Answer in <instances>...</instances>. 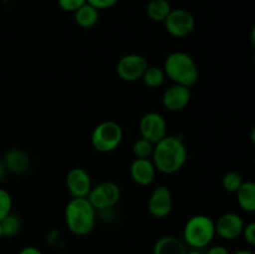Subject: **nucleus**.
Here are the masks:
<instances>
[{"instance_id":"obj_1","label":"nucleus","mask_w":255,"mask_h":254,"mask_svg":"<svg viewBox=\"0 0 255 254\" xmlns=\"http://www.w3.org/2000/svg\"><path fill=\"white\" fill-rule=\"evenodd\" d=\"M153 164L157 171L166 174L178 172L187 161V148L176 136H166L157 142L153 149Z\"/></svg>"},{"instance_id":"obj_2","label":"nucleus","mask_w":255,"mask_h":254,"mask_svg":"<svg viewBox=\"0 0 255 254\" xmlns=\"http://www.w3.org/2000/svg\"><path fill=\"white\" fill-rule=\"evenodd\" d=\"M65 221L71 233L86 236L96 223V209L87 198H72L65 209Z\"/></svg>"},{"instance_id":"obj_3","label":"nucleus","mask_w":255,"mask_h":254,"mask_svg":"<svg viewBox=\"0 0 255 254\" xmlns=\"http://www.w3.org/2000/svg\"><path fill=\"white\" fill-rule=\"evenodd\" d=\"M164 72L177 85L191 87L199 76L198 67L191 55L182 51L172 52L164 61Z\"/></svg>"},{"instance_id":"obj_4","label":"nucleus","mask_w":255,"mask_h":254,"mask_svg":"<svg viewBox=\"0 0 255 254\" xmlns=\"http://www.w3.org/2000/svg\"><path fill=\"white\" fill-rule=\"evenodd\" d=\"M184 242L194 249H203L212 243L216 237V223L204 214H197L184 226Z\"/></svg>"},{"instance_id":"obj_5","label":"nucleus","mask_w":255,"mask_h":254,"mask_svg":"<svg viewBox=\"0 0 255 254\" xmlns=\"http://www.w3.org/2000/svg\"><path fill=\"white\" fill-rule=\"evenodd\" d=\"M124 137L121 126L114 121L101 122L95 127L91 136L92 146L100 152H111L120 146Z\"/></svg>"},{"instance_id":"obj_6","label":"nucleus","mask_w":255,"mask_h":254,"mask_svg":"<svg viewBox=\"0 0 255 254\" xmlns=\"http://www.w3.org/2000/svg\"><path fill=\"white\" fill-rule=\"evenodd\" d=\"M86 198L96 211L104 212L117 204L121 198V191L114 182H102L91 189Z\"/></svg>"},{"instance_id":"obj_7","label":"nucleus","mask_w":255,"mask_h":254,"mask_svg":"<svg viewBox=\"0 0 255 254\" xmlns=\"http://www.w3.org/2000/svg\"><path fill=\"white\" fill-rule=\"evenodd\" d=\"M166 30L174 37H186L191 34L196 26L194 16L184 9H172L167 19L164 20Z\"/></svg>"},{"instance_id":"obj_8","label":"nucleus","mask_w":255,"mask_h":254,"mask_svg":"<svg viewBox=\"0 0 255 254\" xmlns=\"http://www.w3.org/2000/svg\"><path fill=\"white\" fill-rule=\"evenodd\" d=\"M147 67L148 62L142 55L128 54L122 56L117 62V74L125 81L133 82L142 79Z\"/></svg>"},{"instance_id":"obj_9","label":"nucleus","mask_w":255,"mask_h":254,"mask_svg":"<svg viewBox=\"0 0 255 254\" xmlns=\"http://www.w3.org/2000/svg\"><path fill=\"white\" fill-rule=\"evenodd\" d=\"M139 132L143 138L156 144L167 136L166 120L156 112H148L139 121Z\"/></svg>"},{"instance_id":"obj_10","label":"nucleus","mask_w":255,"mask_h":254,"mask_svg":"<svg viewBox=\"0 0 255 254\" xmlns=\"http://www.w3.org/2000/svg\"><path fill=\"white\" fill-rule=\"evenodd\" d=\"M66 187L74 198H86L92 189L91 177L84 168H72L66 176Z\"/></svg>"},{"instance_id":"obj_11","label":"nucleus","mask_w":255,"mask_h":254,"mask_svg":"<svg viewBox=\"0 0 255 254\" xmlns=\"http://www.w3.org/2000/svg\"><path fill=\"white\" fill-rule=\"evenodd\" d=\"M173 201H172L171 191L166 186H159L152 192L148 199V211L154 218H166L172 211Z\"/></svg>"},{"instance_id":"obj_12","label":"nucleus","mask_w":255,"mask_h":254,"mask_svg":"<svg viewBox=\"0 0 255 254\" xmlns=\"http://www.w3.org/2000/svg\"><path fill=\"white\" fill-rule=\"evenodd\" d=\"M244 222L237 213H226L216 223V234L226 241H234L243 234Z\"/></svg>"},{"instance_id":"obj_13","label":"nucleus","mask_w":255,"mask_h":254,"mask_svg":"<svg viewBox=\"0 0 255 254\" xmlns=\"http://www.w3.org/2000/svg\"><path fill=\"white\" fill-rule=\"evenodd\" d=\"M191 90L189 87L182 86V85H173L164 91L162 97V104L169 111H181L191 101Z\"/></svg>"},{"instance_id":"obj_14","label":"nucleus","mask_w":255,"mask_h":254,"mask_svg":"<svg viewBox=\"0 0 255 254\" xmlns=\"http://www.w3.org/2000/svg\"><path fill=\"white\" fill-rule=\"evenodd\" d=\"M129 173H131L132 179L137 184L148 186V184H151L154 181V177H156V167H154L153 162L149 161L148 158H136L132 162Z\"/></svg>"},{"instance_id":"obj_15","label":"nucleus","mask_w":255,"mask_h":254,"mask_svg":"<svg viewBox=\"0 0 255 254\" xmlns=\"http://www.w3.org/2000/svg\"><path fill=\"white\" fill-rule=\"evenodd\" d=\"M4 163L5 167H6L9 171L17 174L25 173V172L30 168V166H31V161H30L29 154L17 148L10 149V151L5 154Z\"/></svg>"},{"instance_id":"obj_16","label":"nucleus","mask_w":255,"mask_h":254,"mask_svg":"<svg viewBox=\"0 0 255 254\" xmlns=\"http://www.w3.org/2000/svg\"><path fill=\"white\" fill-rule=\"evenodd\" d=\"M153 254H186V244L173 236H164L154 243Z\"/></svg>"},{"instance_id":"obj_17","label":"nucleus","mask_w":255,"mask_h":254,"mask_svg":"<svg viewBox=\"0 0 255 254\" xmlns=\"http://www.w3.org/2000/svg\"><path fill=\"white\" fill-rule=\"evenodd\" d=\"M237 193V201L246 212H255V182H243Z\"/></svg>"},{"instance_id":"obj_18","label":"nucleus","mask_w":255,"mask_h":254,"mask_svg":"<svg viewBox=\"0 0 255 254\" xmlns=\"http://www.w3.org/2000/svg\"><path fill=\"white\" fill-rule=\"evenodd\" d=\"M100 10L94 7L90 4H84L80 9H77L75 14V21L80 27L84 29H90V27L95 26L100 19Z\"/></svg>"},{"instance_id":"obj_19","label":"nucleus","mask_w":255,"mask_h":254,"mask_svg":"<svg viewBox=\"0 0 255 254\" xmlns=\"http://www.w3.org/2000/svg\"><path fill=\"white\" fill-rule=\"evenodd\" d=\"M171 11L172 7L168 0H151L147 4V15L153 21L164 22Z\"/></svg>"},{"instance_id":"obj_20","label":"nucleus","mask_w":255,"mask_h":254,"mask_svg":"<svg viewBox=\"0 0 255 254\" xmlns=\"http://www.w3.org/2000/svg\"><path fill=\"white\" fill-rule=\"evenodd\" d=\"M164 79H166V72L158 66H148L142 76L144 85L149 89H157L163 85Z\"/></svg>"},{"instance_id":"obj_21","label":"nucleus","mask_w":255,"mask_h":254,"mask_svg":"<svg viewBox=\"0 0 255 254\" xmlns=\"http://www.w3.org/2000/svg\"><path fill=\"white\" fill-rule=\"evenodd\" d=\"M0 226H1L2 236L5 237H14L21 229V221L15 214H7L2 221H0Z\"/></svg>"},{"instance_id":"obj_22","label":"nucleus","mask_w":255,"mask_h":254,"mask_svg":"<svg viewBox=\"0 0 255 254\" xmlns=\"http://www.w3.org/2000/svg\"><path fill=\"white\" fill-rule=\"evenodd\" d=\"M153 149H154V143L149 142L148 139L141 138L137 139L136 142L133 143V147H132V152H133L134 157L136 158H143L147 159L149 157H152L153 154Z\"/></svg>"},{"instance_id":"obj_23","label":"nucleus","mask_w":255,"mask_h":254,"mask_svg":"<svg viewBox=\"0 0 255 254\" xmlns=\"http://www.w3.org/2000/svg\"><path fill=\"white\" fill-rule=\"evenodd\" d=\"M243 181H242V176L237 172H228L227 174H224L223 179H222V184H223V188L228 192H237L239 189V187L242 186Z\"/></svg>"},{"instance_id":"obj_24","label":"nucleus","mask_w":255,"mask_h":254,"mask_svg":"<svg viewBox=\"0 0 255 254\" xmlns=\"http://www.w3.org/2000/svg\"><path fill=\"white\" fill-rule=\"evenodd\" d=\"M11 206L12 202L10 194L4 189H0V221L11 213Z\"/></svg>"},{"instance_id":"obj_25","label":"nucleus","mask_w":255,"mask_h":254,"mask_svg":"<svg viewBox=\"0 0 255 254\" xmlns=\"http://www.w3.org/2000/svg\"><path fill=\"white\" fill-rule=\"evenodd\" d=\"M57 4L65 11L75 12L82 5L86 4V0H57Z\"/></svg>"},{"instance_id":"obj_26","label":"nucleus","mask_w":255,"mask_h":254,"mask_svg":"<svg viewBox=\"0 0 255 254\" xmlns=\"http://www.w3.org/2000/svg\"><path fill=\"white\" fill-rule=\"evenodd\" d=\"M86 2L96 7L97 10H105L115 6L119 2V0H86Z\"/></svg>"},{"instance_id":"obj_27","label":"nucleus","mask_w":255,"mask_h":254,"mask_svg":"<svg viewBox=\"0 0 255 254\" xmlns=\"http://www.w3.org/2000/svg\"><path fill=\"white\" fill-rule=\"evenodd\" d=\"M243 236L247 243L255 247V222H252L248 226H244Z\"/></svg>"},{"instance_id":"obj_28","label":"nucleus","mask_w":255,"mask_h":254,"mask_svg":"<svg viewBox=\"0 0 255 254\" xmlns=\"http://www.w3.org/2000/svg\"><path fill=\"white\" fill-rule=\"evenodd\" d=\"M204 254H231V253H229V251L224 246H214V247H211V248L207 251V253Z\"/></svg>"},{"instance_id":"obj_29","label":"nucleus","mask_w":255,"mask_h":254,"mask_svg":"<svg viewBox=\"0 0 255 254\" xmlns=\"http://www.w3.org/2000/svg\"><path fill=\"white\" fill-rule=\"evenodd\" d=\"M19 254H44V253H42L40 249H37L36 247L29 246V247H24V248L20 251Z\"/></svg>"},{"instance_id":"obj_30","label":"nucleus","mask_w":255,"mask_h":254,"mask_svg":"<svg viewBox=\"0 0 255 254\" xmlns=\"http://www.w3.org/2000/svg\"><path fill=\"white\" fill-rule=\"evenodd\" d=\"M5 171H6V167H5L4 162H0V181L4 178L5 176Z\"/></svg>"},{"instance_id":"obj_31","label":"nucleus","mask_w":255,"mask_h":254,"mask_svg":"<svg viewBox=\"0 0 255 254\" xmlns=\"http://www.w3.org/2000/svg\"><path fill=\"white\" fill-rule=\"evenodd\" d=\"M186 254H204L203 252H202V249H191V251H187Z\"/></svg>"},{"instance_id":"obj_32","label":"nucleus","mask_w":255,"mask_h":254,"mask_svg":"<svg viewBox=\"0 0 255 254\" xmlns=\"http://www.w3.org/2000/svg\"><path fill=\"white\" fill-rule=\"evenodd\" d=\"M251 41H252V44H253V46L255 47V25L251 31Z\"/></svg>"},{"instance_id":"obj_33","label":"nucleus","mask_w":255,"mask_h":254,"mask_svg":"<svg viewBox=\"0 0 255 254\" xmlns=\"http://www.w3.org/2000/svg\"><path fill=\"white\" fill-rule=\"evenodd\" d=\"M233 254H253L251 251H248V249H239V251L234 252Z\"/></svg>"},{"instance_id":"obj_34","label":"nucleus","mask_w":255,"mask_h":254,"mask_svg":"<svg viewBox=\"0 0 255 254\" xmlns=\"http://www.w3.org/2000/svg\"><path fill=\"white\" fill-rule=\"evenodd\" d=\"M251 139H252V142H253V144L255 146V126L253 127V129H252V132H251Z\"/></svg>"},{"instance_id":"obj_35","label":"nucleus","mask_w":255,"mask_h":254,"mask_svg":"<svg viewBox=\"0 0 255 254\" xmlns=\"http://www.w3.org/2000/svg\"><path fill=\"white\" fill-rule=\"evenodd\" d=\"M2 237V231H1V226H0V238Z\"/></svg>"},{"instance_id":"obj_36","label":"nucleus","mask_w":255,"mask_h":254,"mask_svg":"<svg viewBox=\"0 0 255 254\" xmlns=\"http://www.w3.org/2000/svg\"><path fill=\"white\" fill-rule=\"evenodd\" d=\"M253 62H254V65H255V52H254V55H253Z\"/></svg>"}]
</instances>
